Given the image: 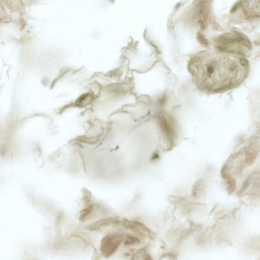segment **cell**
I'll return each mask as SVG.
<instances>
[{"mask_svg":"<svg viewBox=\"0 0 260 260\" xmlns=\"http://www.w3.org/2000/svg\"><path fill=\"white\" fill-rule=\"evenodd\" d=\"M188 69L198 89L214 94L239 87L248 76L250 65L244 58L201 53L190 59Z\"/></svg>","mask_w":260,"mask_h":260,"instance_id":"obj_1","label":"cell"},{"mask_svg":"<svg viewBox=\"0 0 260 260\" xmlns=\"http://www.w3.org/2000/svg\"><path fill=\"white\" fill-rule=\"evenodd\" d=\"M122 239L121 238L117 237H113L109 238L107 241L103 244V252H104L107 254H111L112 252H114L116 249L119 244L121 243Z\"/></svg>","mask_w":260,"mask_h":260,"instance_id":"obj_2","label":"cell"},{"mask_svg":"<svg viewBox=\"0 0 260 260\" xmlns=\"http://www.w3.org/2000/svg\"><path fill=\"white\" fill-rule=\"evenodd\" d=\"M253 178V175L251 174L248 176V177L246 178L245 181L243 182V186H242V188L241 189V190L239 191V192L238 193V195L239 196H242L244 192H245L247 188H248L249 186L250 185V182H252V180Z\"/></svg>","mask_w":260,"mask_h":260,"instance_id":"obj_3","label":"cell"},{"mask_svg":"<svg viewBox=\"0 0 260 260\" xmlns=\"http://www.w3.org/2000/svg\"><path fill=\"white\" fill-rule=\"evenodd\" d=\"M227 190L228 192L229 193V194L232 193V192L234 191L235 187H236V182L235 180L233 178L230 177V176L228 177L227 178Z\"/></svg>","mask_w":260,"mask_h":260,"instance_id":"obj_4","label":"cell"},{"mask_svg":"<svg viewBox=\"0 0 260 260\" xmlns=\"http://www.w3.org/2000/svg\"><path fill=\"white\" fill-rule=\"evenodd\" d=\"M197 38L200 42L202 44L205 45H207L208 44L207 41L204 37L201 34H200V33L198 34Z\"/></svg>","mask_w":260,"mask_h":260,"instance_id":"obj_5","label":"cell"}]
</instances>
